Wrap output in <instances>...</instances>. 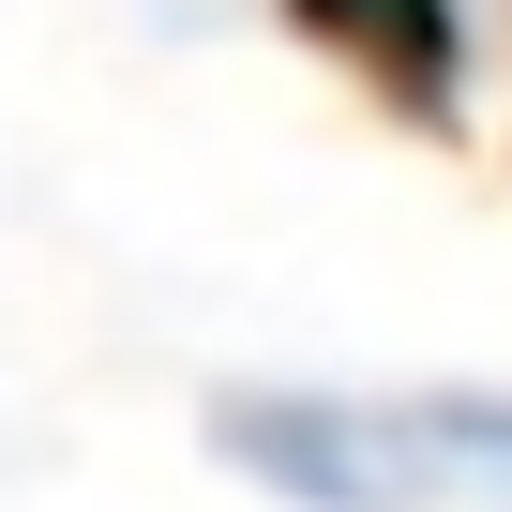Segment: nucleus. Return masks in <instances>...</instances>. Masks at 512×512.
<instances>
[{"instance_id":"obj_1","label":"nucleus","mask_w":512,"mask_h":512,"mask_svg":"<svg viewBox=\"0 0 512 512\" xmlns=\"http://www.w3.org/2000/svg\"><path fill=\"white\" fill-rule=\"evenodd\" d=\"M211 452L287 512H512L497 377H241L211 392Z\"/></svg>"}]
</instances>
